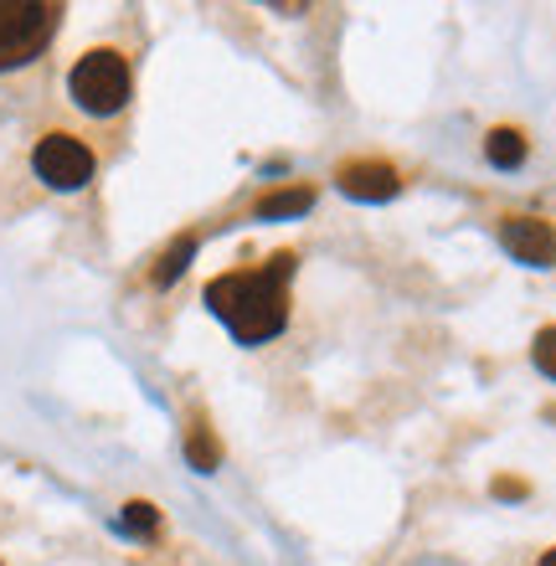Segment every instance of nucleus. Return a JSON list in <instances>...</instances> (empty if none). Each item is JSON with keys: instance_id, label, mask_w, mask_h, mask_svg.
Segmentation results:
<instances>
[{"instance_id": "f03ea898", "label": "nucleus", "mask_w": 556, "mask_h": 566, "mask_svg": "<svg viewBox=\"0 0 556 566\" xmlns=\"http://www.w3.org/2000/svg\"><path fill=\"white\" fill-rule=\"evenodd\" d=\"M57 15L62 11L46 0H0V73L36 57L52 42Z\"/></svg>"}, {"instance_id": "0eeeda50", "label": "nucleus", "mask_w": 556, "mask_h": 566, "mask_svg": "<svg viewBox=\"0 0 556 566\" xmlns=\"http://www.w3.org/2000/svg\"><path fill=\"white\" fill-rule=\"evenodd\" d=\"M310 207H315V191H310V186H284V191H269L258 201V217H263V222H279V217H304Z\"/></svg>"}, {"instance_id": "f257e3e1", "label": "nucleus", "mask_w": 556, "mask_h": 566, "mask_svg": "<svg viewBox=\"0 0 556 566\" xmlns=\"http://www.w3.org/2000/svg\"><path fill=\"white\" fill-rule=\"evenodd\" d=\"M289 273H294V253H279L269 269H242L222 273L207 283V304L242 345L273 340L289 319Z\"/></svg>"}, {"instance_id": "f8f14e48", "label": "nucleus", "mask_w": 556, "mask_h": 566, "mask_svg": "<svg viewBox=\"0 0 556 566\" xmlns=\"http://www.w3.org/2000/svg\"><path fill=\"white\" fill-rule=\"evenodd\" d=\"M531 360L542 366V376H552V381H556V325H546L542 335H536V345H531Z\"/></svg>"}, {"instance_id": "4468645a", "label": "nucleus", "mask_w": 556, "mask_h": 566, "mask_svg": "<svg viewBox=\"0 0 556 566\" xmlns=\"http://www.w3.org/2000/svg\"><path fill=\"white\" fill-rule=\"evenodd\" d=\"M542 566H556V552H546V556H542Z\"/></svg>"}, {"instance_id": "9d476101", "label": "nucleus", "mask_w": 556, "mask_h": 566, "mask_svg": "<svg viewBox=\"0 0 556 566\" xmlns=\"http://www.w3.org/2000/svg\"><path fill=\"white\" fill-rule=\"evenodd\" d=\"M191 253H196V238H191V232H186V238L176 242V248H170L166 258H160V269H155V283L181 279V273H186V263H191Z\"/></svg>"}, {"instance_id": "ddd939ff", "label": "nucleus", "mask_w": 556, "mask_h": 566, "mask_svg": "<svg viewBox=\"0 0 556 566\" xmlns=\"http://www.w3.org/2000/svg\"><path fill=\"white\" fill-rule=\"evenodd\" d=\"M495 494H505V500H515V494H526V484H521V479H495Z\"/></svg>"}, {"instance_id": "20e7f679", "label": "nucleus", "mask_w": 556, "mask_h": 566, "mask_svg": "<svg viewBox=\"0 0 556 566\" xmlns=\"http://www.w3.org/2000/svg\"><path fill=\"white\" fill-rule=\"evenodd\" d=\"M31 165H36V176H42L52 191H77V186L93 180V155H88V145L73 135H46L42 145H36V155H31Z\"/></svg>"}, {"instance_id": "9b49d317", "label": "nucleus", "mask_w": 556, "mask_h": 566, "mask_svg": "<svg viewBox=\"0 0 556 566\" xmlns=\"http://www.w3.org/2000/svg\"><path fill=\"white\" fill-rule=\"evenodd\" d=\"M124 531H135V536H155V531H160V510L145 505V500H129V505H124Z\"/></svg>"}, {"instance_id": "6e6552de", "label": "nucleus", "mask_w": 556, "mask_h": 566, "mask_svg": "<svg viewBox=\"0 0 556 566\" xmlns=\"http://www.w3.org/2000/svg\"><path fill=\"white\" fill-rule=\"evenodd\" d=\"M484 155H490V165H500V170H515V165L526 160V135H521V129H490Z\"/></svg>"}, {"instance_id": "39448f33", "label": "nucleus", "mask_w": 556, "mask_h": 566, "mask_svg": "<svg viewBox=\"0 0 556 566\" xmlns=\"http://www.w3.org/2000/svg\"><path fill=\"white\" fill-rule=\"evenodd\" d=\"M500 242H505V253L531 263V269H552L556 263V227L542 222V217H505Z\"/></svg>"}, {"instance_id": "1a4fd4ad", "label": "nucleus", "mask_w": 556, "mask_h": 566, "mask_svg": "<svg viewBox=\"0 0 556 566\" xmlns=\"http://www.w3.org/2000/svg\"><path fill=\"white\" fill-rule=\"evenodd\" d=\"M186 459H191V469H201V474H211V469L222 463V443L211 438L207 422H191V428H186Z\"/></svg>"}, {"instance_id": "7ed1b4c3", "label": "nucleus", "mask_w": 556, "mask_h": 566, "mask_svg": "<svg viewBox=\"0 0 556 566\" xmlns=\"http://www.w3.org/2000/svg\"><path fill=\"white\" fill-rule=\"evenodd\" d=\"M73 98H77V108H88L98 119L119 114V108L129 104V62H124L119 52H108V46L88 52V57L73 67Z\"/></svg>"}, {"instance_id": "423d86ee", "label": "nucleus", "mask_w": 556, "mask_h": 566, "mask_svg": "<svg viewBox=\"0 0 556 566\" xmlns=\"http://www.w3.org/2000/svg\"><path fill=\"white\" fill-rule=\"evenodd\" d=\"M335 186L346 196H356V201H391L402 191V176L387 160H350L335 170Z\"/></svg>"}]
</instances>
